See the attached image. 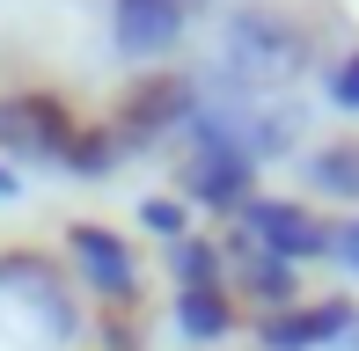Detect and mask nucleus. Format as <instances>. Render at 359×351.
Returning a JSON list of instances; mask_svg holds the SVG:
<instances>
[{
  "label": "nucleus",
  "instance_id": "1",
  "mask_svg": "<svg viewBox=\"0 0 359 351\" xmlns=\"http://www.w3.org/2000/svg\"><path fill=\"white\" fill-rule=\"evenodd\" d=\"M205 88V81H198ZM176 198L198 213H242L257 198V162L235 147V117L220 103H198L184 117V169H176Z\"/></svg>",
  "mask_w": 359,
  "mask_h": 351
},
{
  "label": "nucleus",
  "instance_id": "2",
  "mask_svg": "<svg viewBox=\"0 0 359 351\" xmlns=\"http://www.w3.org/2000/svg\"><path fill=\"white\" fill-rule=\"evenodd\" d=\"M220 73L227 81H242V88H257V81H293V73L316 59V37H308L293 15L279 8H235L220 22Z\"/></svg>",
  "mask_w": 359,
  "mask_h": 351
},
{
  "label": "nucleus",
  "instance_id": "3",
  "mask_svg": "<svg viewBox=\"0 0 359 351\" xmlns=\"http://www.w3.org/2000/svg\"><path fill=\"white\" fill-rule=\"evenodd\" d=\"M198 103H205L198 73L154 66V73H140V81H125L118 110H110V139H118V154H147V147H161L169 132H184V117Z\"/></svg>",
  "mask_w": 359,
  "mask_h": 351
},
{
  "label": "nucleus",
  "instance_id": "4",
  "mask_svg": "<svg viewBox=\"0 0 359 351\" xmlns=\"http://www.w3.org/2000/svg\"><path fill=\"white\" fill-rule=\"evenodd\" d=\"M81 132V110L52 88H22V95H0V162H37V169H59Z\"/></svg>",
  "mask_w": 359,
  "mask_h": 351
},
{
  "label": "nucleus",
  "instance_id": "5",
  "mask_svg": "<svg viewBox=\"0 0 359 351\" xmlns=\"http://www.w3.org/2000/svg\"><path fill=\"white\" fill-rule=\"evenodd\" d=\"M235 234H242V242H257L264 257L293 264V271H301V264H323V257L337 249V227L316 213V205H301V198H264V190L235 213Z\"/></svg>",
  "mask_w": 359,
  "mask_h": 351
},
{
  "label": "nucleus",
  "instance_id": "6",
  "mask_svg": "<svg viewBox=\"0 0 359 351\" xmlns=\"http://www.w3.org/2000/svg\"><path fill=\"white\" fill-rule=\"evenodd\" d=\"M67 257H74V271L88 278V293L103 300V308H118V300H147L140 293V249L125 242L118 227H103V220H67Z\"/></svg>",
  "mask_w": 359,
  "mask_h": 351
},
{
  "label": "nucleus",
  "instance_id": "7",
  "mask_svg": "<svg viewBox=\"0 0 359 351\" xmlns=\"http://www.w3.org/2000/svg\"><path fill=\"white\" fill-rule=\"evenodd\" d=\"M359 329V300L345 293H323V300H301L286 315H257V344L264 351H330Z\"/></svg>",
  "mask_w": 359,
  "mask_h": 351
},
{
  "label": "nucleus",
  "instance_id": "8",
  "mask_svg": "<svg viewBox=\"0 0 359 351\" xmlns=\"http://www.w3.org/2000/svg\"><path fill=\"white\" fill-rule=\"evenodd\" d=\"M191 22V0H110V52L118 59H161Z\"/></svg>",
  "mask_w": 359,
  "mask_h": 351
},
{
  "label": "nucleus",
  "instance_id": "9",
  "mask_svg": "<svg viewBox=\"0 0 359 351\" xmlns=\"http://www.w3.org/2000/svg\"><path fill=\"white\" fill-rule=\"evenodd\" d=\"M227 271H235V285L257 300L264 315H286V308H301V271L279 264V257H264L257 242H242V234H227Z\"/></svg>",
  "mask_w": 359,
  "mask_h": 351
},
{
  "label": "nucleus",
  "instance_id": "10",
  "mask_svg": "<svg viewBox=\"0 0 359 351\" xmlns=\"http://www.w3.org/2000/svg\"><path fill=\"white\" fill-rule=\"evenodd\" d=\"M169 322L184 344H220V337H235V300H227V285H184Z\"/></svg>",
  "mask_w": 359,
  "mask_h": 351
},
{
  "label": "nucleus",
  "instance_id": "11",
  "mask_svg": "<svg viewBox=\"0 0 359 351\" xmlns=\"http://www.w3.org/2000/svg\"><path fill=\"white\" fill-rule=\"evenodd\" d=\"M161 257L176 271V293H184V285H227V249L205 242V234H184V242H169Z\"/></svg>",
  "mask_w": 359,
  "mask_h": 351
},
{
  "label": "nucleus",
  "instance_id": "12",
  "mask_svg": "<svg viewBox=\"0 0 359 351\" xmlns=\"http://www.w3.org/2000/svg\"><path fill=\"white\" fill-rule=\"evenodd\" d=\"M301 176L316 190H330V198H359V139H330V147H316L301 162Z\"/></svg>",
  "mask_w": 359,
  "mask_h": 351
},
{
  "label": "nucleus",
  "instance_id": "13",
  "mask_svg": "<svg viewBox=\"0 0 359 351\" xmlns=\"http://www.w3.org/2000/svg\"><path fill=\"white\" fill-rule=\"evenodd\" d=\"M52 285H59V264L44 249H0V293L8 300H37Z\"/></svg>",
  "mask_w": 359,
  "mask_h": 351
},
{
  "label": "nucleus",
  "instance_id": "14",
  "mask_svg": "<svg viewBox=\"0 0 359 351\" xmlns=\"http://www.w3.org/2000/svg\"><path fill=\"white\" fill-rule=\"evenodd\" d=\"M118 162H125V154H118V139H110V124H81L59 169H67V176H81V183H95V176H110Z\"/></svg>",
  "mask_w": 359,
  "mask_h": 351
},
{
  "label": "nucleus",
  "instance_id": "15",
  "mask_svg": "<svg viewBox=\"0 0 359 351\" xmlns=\"http://www.w3.org/2000/svg\"><path fill=\"white\" fill-rule=\"evenodd\" d=\"M95 344H103V351H147V315H140V300L95 308Z\"/></svg>",
  "mask_w": 359,
  "mask_h": 351
},
{
  "label": "nucleus",
  "instance_id": "16",
  "mask_svg": "<svg viewBox=\"0 0 359 351\" xmlns=\"http://www.w3.org/2000/svg\"><path fill=\"white\" fill-rule=\"evenodd\" d=\"M140 227L161 234V249H169V242H184V234H191V205L176 198V190H169V198H140Z\"/></svg>",
  "mask_w": 359,
  "mask_h": 351
},
{
  "label": "nucleus",
  "instance_id": "17",
  "mask_svg": "<svg viewBox=\"0 0 359 351\" xmlns=\"http://www.w3.org/2000/svg\"><path fill=\"white\" fill-rule=\"evenodd\" d=\"M29 315H37V322L52 329L59 344H74V337H81V308H74V293H67V285H52V293H37V300H29Z\"/></svg>",
  "mask_w": 359,
  "mask_h": 351
},
{
  "label": "nucleus",
  "instance_id": "18",
  "mask_svg": "<svg viewBox=\"0 0 359 351\" xmlns=\"http://www.w3.org/2000/svg\"><path fill=\"white\" fill-rule=\"evenodd\" d=\"M323 95H330V110L359 117V44H352L345 59H330V66H323Z\"/></svg>",
  "mask_w": 359,
  "mask_h": 351
},
{
  "label": "nucleus",
  "instance_id": "19",
  "mask_svg": "<svg viewBox=\"0 0 359 351\" xmlns=\"http://www.w3.org/2000/svg\"><path fill=\"white\" fill-rule=\"evenodd\" d=\"M330 257H337V264H345L352 278H359V220H345V227H337V249H330Z\"/></svg>",
  "mask_w": 359,
  "mask_h": 351
},
{
  "label": "nucleus",
  "instance_id": "20",
  "mask_svg": "<svg viewBox=\"0 0 359 351\" xmlns=\"http://www.w3.org/2000/svg\"><path fill=\"white\" fill-rule=\"evenodd\" d=\"M22 190H29V183H22V176H15L8 162H0V205H15V198H22Z\"/></svg>",
  "mask_w": 359,
  "mask_h": 351
},
{
  "label": "nucleus",
  "instance_id": "21",
  "mask_svg": "<svg viewBox=\"0 0 359 351\" xmlns=\"http://www.w3.org/2000/svg\"><path fill=\"white\" fill-rule=\"evenodd\" d=\"M345 351H359V329H352V337H345Z\"/></svg>",
  "mask_w": 359,
  "mask_h": 351
}]
</instances>
